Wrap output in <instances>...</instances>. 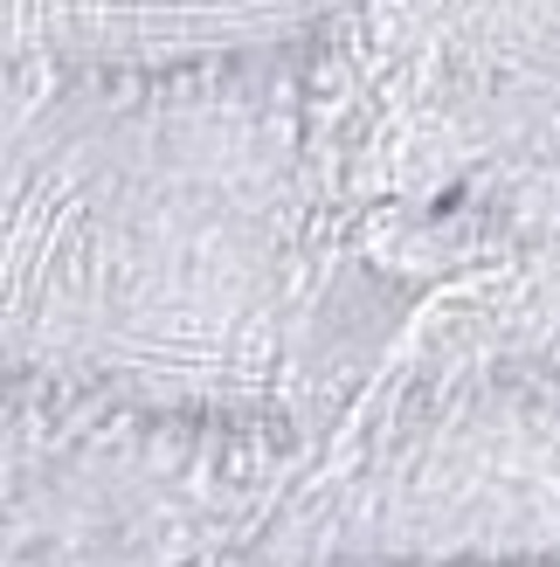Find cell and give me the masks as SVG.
<instances>
[{"label": "cell", "mask_w": 560, "mask_h": 567, "mask_svg": "<svg viewBox=\"0 0 560 567\" xmlns=\"http://www.w3.org/2000/svg\"><path fill=\"white\" fill-rule=\"evenodd\" d=\"M319 49L0 70V381L312 443L402 332L346 243Z\"/></svg>", "instance_id": "obj_1"}, {"label": "cell", "mask_w": 560, "mask_h": 567, "mask_svg": "<svg viewBox=\"0 0 560 567\" xmlns=\"http://www.w3.org/2000/svg\"><path fill=\"white\" fill-rule=\"evenodd\" d=\"M312 70L332 208L381 277L560 243V0H353Z\"/></svg>", "instance_id": "obj_2"}, {"label": "cell", "mask_w": 560, "mask_h": 567, "mask_svg": "<svg viewBox=\"0 0 560 567\" xmlns=\"http://www.w3.org/2000/svg\"><path fill=\"white\" fill-rule=\"evenodd\" d=\"M560 567V353L387 339L298 450L263 567Z\"/></svg>", "instance_id": "obj_3"}, {"label": "cell", "mask_w": 560, "mask_h": 567, "mask_svg": "<svg viewBox=\"0 0 560 567\" xmlns=\"http://www.w3.org/2000/svg\"><path fill=\"white\" fill-rule=\"evenodd\" d=\"M298 436L0 381V567H263Z\"/></svg>", "instance_id": "obj_4"}, {"label": "cell", "mask_w": 560, "mask_h": 567, "mask_svg": "<svg viewBox=\"0 0 560 567\" xmlns=\"http://www.w3.org/2000/svg\"><path fill=\"white\" fill-rule=\"evenodd\" d=\"M353 0H0V70H194L319 49Z\"/></svg>", "instance_id": "obj_5"}, {"label": "cell", "mask_w": 560, "mask_h": 567, "mask_svg": "<svg viewBox=\"0 0 560 567\" xmlns=\"http://www.w3.org/2000/svg\"><path fill=\"white\" fill-rule=\"evenodd\" d=\"M277 567H312V560H277Z\"/></svg>", "instance_id": "obj_6"}]
</instances>
